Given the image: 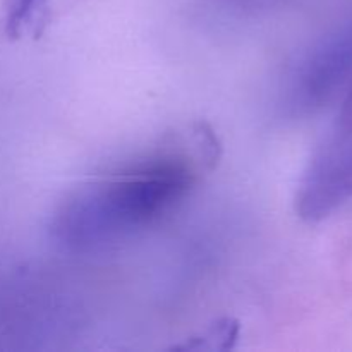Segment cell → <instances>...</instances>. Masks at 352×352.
<instances>
[{"instance_id": "cell-3", "label": "cell", "mask_w": 352, "mask_h": 352, "mask_svg": "<svg viewBox=\"0 0 352 352\" xmlns=\"http://www.w3.org/2000/svg\"><path fill=\"white\" fill-rule=\"evenodd\" d=\"M352 82V16L320 38L294 76L292 96L299 109L316 110Z\"/></svg>"}, {"instance_id": "cell-1", "label": "cell", "mask_w": 352, "mask_h": 352, "mask_svg": "<svg viewBox=\"0 0 352 352\" xmlns=\"http://www.w3.org/2000/svg\"><path fill=\"white\" fill-rule=\"evenodd\" d=\"M192 177L182 162L158 158L76 191L52 222V236L72 251L112 246L151 226L179 199Z\"/></svg>"}, {"instance_id": "cell-2", "label": "cell", "mask_w": 352, "mask_h": 352, "mask_svg": "<svg viewBox=\"0 0 352 352\" xmlns=\"http://www.w3.org/2000/svg\"><path fill=\"white\" fill-rule=\"evenodd\" d=\"M352 201V82L329 134L313 155L298 195L302 219L318 222Z\"/></svg>"}]
</instances>
